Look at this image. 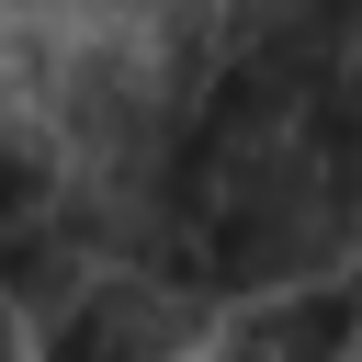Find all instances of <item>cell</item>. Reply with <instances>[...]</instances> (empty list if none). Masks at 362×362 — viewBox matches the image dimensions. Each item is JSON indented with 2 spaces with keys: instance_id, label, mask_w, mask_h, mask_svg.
I'll return each mask as SVG.
<instances>
[{
  "instance_id": "obj_1",
  "label": "cell",
  "mask_w": 362,
  "mask_h": 362,
  "mask_svg": "<svg viewBox=\"0 0 362 362\" xmlns=\"http://www.w3.org/2000/svg\"><path fill=\"white\" fill-rule=\"evenodd\" d=\"M181 204H192V260L204 283L238 294H294L328 272H362V192L317 136H181Z\"/></svg>"
},
{
  "instance_id": "obj_2",
  "label": "cell",
  "mask_w": 362,
  "mask_h": 362,
  "mask_svg": "<svg viewBox=\"0 0 362 362\" xmlns=\"http://www.w3.org/2000/svg\"><path fill=\"white\" fill-rule=\"evenodd\" d=\"M226 294L204 272H102L34 328V362H215Z\"/></svg>"
},
{
  "instance_id": "obj_3",
  "label": "cell",
  "mask_w": 362,
  "mask_h": 362,
  "mask_svg": "<svg viewBox=\"0 0 362 362\" xmlns=\"http://www.w3.org/2000/svg\"><path fill=\"white\" fill-rule=\"evenodd\" d=\"M215 362H362V272H328L294 294H238L215 328Z\"/></svg>"
},
{
  "instance_id": "obj_4",
  "label": "cell",
  "mask_w": 362,
  "mask_h": 362,
  "mask_svg": "<svg viewBox=\"0 0 362 362\" xmlns=\"http://www.w3.org/2000/svg\"><path fill=\"white\" fill-rule=\"evenodd\" d=\"M90 283H102V249L79 238V215H68V204H45V215L0 226V305H11L23 328H45L57 305H79Z\"/></svg>"
}]
</instances>
